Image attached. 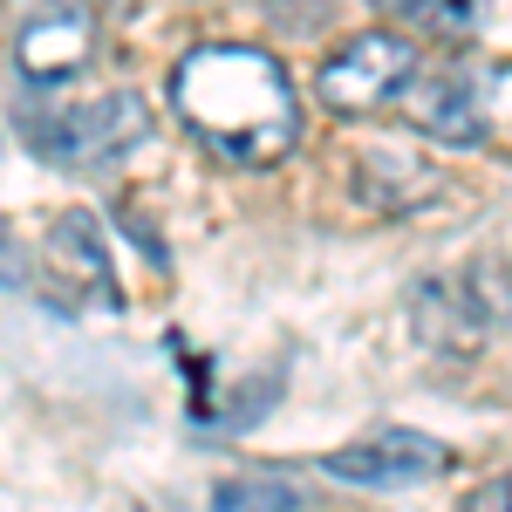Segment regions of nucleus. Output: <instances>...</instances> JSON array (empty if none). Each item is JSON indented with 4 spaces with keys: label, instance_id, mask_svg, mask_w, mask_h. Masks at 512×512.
<instances>
[{
    "label": "nucleus",
    "instance_id": "f257e3e1",
    "mask_svg": "<svg viewBox=\"0 0 512 512\" xmlns=\"http://www.w3.org/2000/svg\"><path fill=\"white\" fill-rule=\"evenodd\" d=\"M171 110L212 158L246 171L280 164L301 144V96L267 48H239V41L192 48L171 69Z\"/></svg>",
    "mask_w": 512,
    "mask_h": 512
},
{
    "label": "nucleus",
    "instance_id": "f03ea898",
    "mask_svg": "<svg viewBox=\"0 0 512 512\" xmlns=\"http://www.w3.org/2000/svg\"><path fill=\"white\" fill-rule=\"evenodd\" d=\"M417 76H424L417 41H410V35H390V28H376V35L342 41V48L321 62V69H315V96L335 110V117H376V110L403 103Z\"/></svg>",
    "mask_w": 512,
    "mask_h": 512
},
{
    "label": "nucleus",
    "instance_id": "7ed1b4c3",
    "mask_svg": "<svg viewBox=\"0 0 512 512\" xmlns=\"http://www.w3.org/2000/svg\"><path fill=\"white\" fill-rule=\"evenodd\" d=\"M35 151L48 164H69V171H96V164H117L123 151H137L151 137V103L137 89H110V96H89L62 117L28 123Z\"/></svg>",
    "mask_w": 512,
    "mask_h": 512
},
{
    "label": "nucleus",
    "instance_id": "20e7f679",
    "mask_svg": "<svg viewBox=\"0 0 512 512\" xmlns=\"http://www.w3.org/2000/svg\"><path fill=\"white\" fill-rule=\"evenodd\" d=\"M512 294L499 287H465V280H417V294H410V328H417V342L437 355H451V362H472L478 342H485V328L492 315H506Z\"/></svg>",
    "mask_w": 512,
    "mask_h": 512
},
{
    "label": "nucleus",
    "instance_id": "39448f33",
    "mask_svg": "<svg viewBox=\"0 0 512 512\" xmlns=\"http://www.w3.org/2000/svg\"><path fill=\"white\" fill-rule=\"evenodd\" d=\"M451 465V444H437L424 431H390L369 437V444H342L321 458V472L342 478V485H369V492H396V485H424Z\"/></svg>",
    "mask_w": 512,
    "mask_h": 512
},
{
    "label": "nucleus",
    "instance_id": "423d86ee",
    "mask_svg": "<svg viewBox=\"0 0 512 512\" xmlns=\"http://www.w3.org/2000/svg\"><path fill=\"white\" fill-rule=\"evenodd\" d=\"M89 48H96L89 7L82 0H48V7H35L21 21V35H14V69L35 82V89L41 82H69V76H82Z\"/></svg>",
    "mask_w": 512,
    "mask_h": 512
},
{
    "label": "nucleus",
    "instance_id": "0eeeda50",
    "mask_svg": "<svg viewBox=\"0 0 512 512\" xmlns=\"http://www.w3.org/2000/svg\"><path fill=\"white\" fill-rule=\"evenodd\" d=\"M410 123L431 137V144H451V151H472L485 144V96H478L472 76H458V69H444V76H417L410 82Z\"/></svg>",
    "mask_w": 512,
    "mask_h": 512
},
{
    "label": "nucleus",
    "instance_id": "6e6552de",
    "mask_svg": "<svg viewBox=\"0 0 512 512\" xmlns=\"http://www.w3.org/2000/svg\"><path fill=\"white\" fill-rule=\"evenodd\" d=\"M48 253H55V267H62V287H69V274H76L82 294H89L96 308H117L110 246H103V233H96V219H89V212H62V219H55V233H48Z\"/></svg>",
    "mask_w": 512,
    "mask_h": 512
},
{
    "label": "nucleus",
    "instance_id": "1a4fd4ad",
    "mask_svg": "<svg viewBox=\"0 0 512 512\" xmlns=\"http://www.w3.org/2000/svg\"><path fill=\"white\" fill-rule=\"evenodd\" d=\"M396 21H410L417 35H444V41H472L485 28V0H369Z\"/></svg>",
    "mask_w": 512,
    "mask_h": 512
},
{
    "label": "nucleus",
    "instance_id": "9d476101",
    "mask_svg": "<svg viewBox=\"0 0 512 512\" xmlns=\"http://www.w3.org/2000/svg\"><path fill=\"white\" fill-rule=\"evenodd\" d=\"M212 506H239V512H301L308 492L280 472H239V478H219L212 485Z\"/></svg>",
    "mask_w": 512,
    "mask_h": 512
},
{
    "label": "nucleus",
    "instance_id": "9b49d317",
    "mask_svg": "<svg viewBox=\"0 0 512 512\" xmlns=\"http://www.w3.org/2000/svg\"><path fill=\"white\" fill-rule=\"evenodd\" d=\"M35 280V267H28V246L14 239V226L0 219V287H28Z\"/></svg>",
    "mask_w": 512,
    "mask_h": 512
},
{
    "label": "nucleus",
    "instance_id": "f8f14e48",
    "mask_svg": "<svg viewBox=\"0 0 512 512\" xmlns=\"http://www.w3.org/2000/svg\"><path fill=\"white\" fill-rule=\"evenodd\" d=\"M465 506H472V512H512V472H506V478H485Z\"/></svg>",
    "mask_w": 512,
    "mask_h": 512
}]
</instances>
